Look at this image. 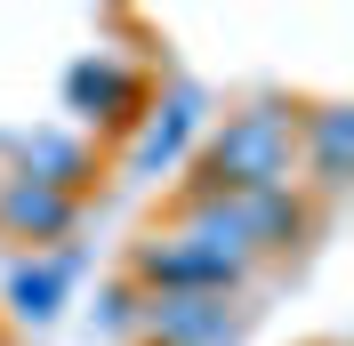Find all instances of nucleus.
Listing matches in <instances>:
<instances>
[{
  "mask_svg": "<svg viewBox=\"0 0 354 346\" xmlns=\"http://www.w3.org/2000/svg\"><path fill=\"white\" fill-rule=\"evenodd\" d=\"M121 274L145 290V298H242V282L258 274L250 250L234 242L218 201L201 194H177L169 210L129 242V266Z\"/></svg>",
  "mask_w": 354,
  "mask_h": 346,
  "instance_id": "obj_1",
  "label": "nucleus"
},
{
  "mask_svg": "<svg viewBox=\"0 0 354 346\" xmlns=\"http://www.w3.org/2000/svg\"><path fill=\"white\" fill-rule=\"evenodd\" d=\"M0 177H8V170H0Z\"/></svg>",
  "mask_w": 354,
  "mask_h": 346,
  "instance_id": "obj_13",
  "label": "nucleus"
},
{
  "mask_svg": "<svg viewBox=\"0 0 354 346\" xmlns=\"http://www.w3.org/2000/svg\"><path fill=\"white\" fill-rule=\"evenodd\" d=\"M65 290H73V258H65V250H41V258H17V266H8L0 306H8L17 330H48L57 314H65Z\"/></svg>",
  "mask_w": 354,
  "mask_h": 346,
  "instance_id": "obj_10",
  "label": "nucleus"
},
{
  "mask_svg": "<svg viewBox=\"0 0 354 346\" xmlns=\"http://www.w3.org/2000/svg\"><path fill=\"white\" fill-rule=\"evenodd\" d=\"M137 314H145V290H137L129 274H113L105 298H97V330H105V338H137Z\"/></svg>",
  "mask_w": 354,
  "mask_h": 346,
  "instance_id": "obj_11",
  "label": "nucleus"
},
{
  "mask_svg": "<svg viewBox=\"0 0 354 346\" xmlns=\"http://www.w3.org/2000/svg\"><path fill=\"white\" fill-rule=\"evenodd\" d=\"M81 234V201L57 194V185H41V177H0V242H24L32 258L41 250H57V242Z\"/></svg>",
  "mask_w": 354,
  "mask_h": 346,
  "instance_id": "obj_8",
  "label": "nucleus"
},
{
  "mask_svg": "<svg viewBox=\"0 0 354 346\" xmlns=\"http://www.w3.org/2000/svg\"><path fill=\"white\" fill-rule=\"evenodd\" d=\"M201 121H209V97L194 81H153V105L137 113V129L121 137V177H169L185 170Z\"/></svg>",
  "mask_w": 354,
  "mask_h": 346,
  "instance_id": "obj_4",
  "label": "nucleus"
},
{
  "mask_svg": "<svg viewBox=\"0 0 354 346\" xmlns=\"http://www.w3.org/2000/svg\"><path fill=\"white\" fill-rule=\"evenodd\" d=\"M242 298H145L137 314V346H242Z\"/></svg>",
  "mask_w": 354,
  "mask_h": 346,
  "instance_id": "obj_7",
  "label": "nucleus"
},
{
  "mask_svg": "<svg viewBox=\"0 0 354 346\" xmlns=\"http://www.w3.org/2000/svg\"><path fill=\"white\" fill-rule=\"evenodd\" d=\"M346 170H354V105L346 97L298 105V194H314L330 210L346 194Z\"/></svg>",
  "mask_w": 354,
  "mask_h": 346,
  "instance_id": "obj_6",
  "label": "nucleus"
},
{
  "mask_svg": "<svg viewBox=\"0 0 354 346\" xmlns=\"http://www.w3.org/2000/svg\"><path fill=\"white\" fill-rule=\"evenodd\" d=\"M153 105V73L145 65H129V57H113V48H97V57H73L65 65V129H81V137H121L137 129V113Z\"/></svg>",
  "mask_w": 354,
  "mask_h": 346,
  "instance_id": "obj_3",
  "label": "nucleus"
},
{
  "mask_svg": "<svg viewBox=\"0 0 354 346\" xmlns=\"http://www.w3.org/2000/svg\"><path fill=\"white\" fill-rule=\"evenodd\" d=\"M314 346H338V338H314Z\"/></svg>",
  "mask_w": 354,
  "mask_h": 346,
  "instance_id": "obj_12",
  "label": "nucleus"
},
{
  "mask_svg": "<svg viewBox=\"0 0 354 346\" xmlns=\"http://www.w3.org/2000/svg\"><path fill=\"white\" fill-rule=\"evenodd\" d=\"M225 226H234V242L250 250V266L258 258H290V250H306L314 234H322V201L298 194V185H274V194H242V201H218Z\"/></svg>",
  "mask_w": 354,
  "mask_h": 346,
  "instance_id": "obj_5",
  "label": "nucleus"
},
{
  "mask_svg": "<svg viewBox=\"0 0 354 346\" xmlns=\"http://www.w3.org/2000/svg\"><path fill=\"white\" fill-rule=\"evenodd\" d=\"M17 177H41L57 194L88 201V185H97V145H88L81 129H32V137H17Z\"/></svg>",
  "mask_w": 354,
  "mask_h": 346,
  "instance_id": "obj_9",
  "label": "nucleus"
},
{
  "mask_svg": "<svg viewBox=\"0 0 354 346\" xmlns=\"http://www.w3.org/2000/svg\"><path fill=\"white\" fill-rule=\"evenodd\" d=\"M274 185H298V105L290 97H242V105L201 121L177 194L242 201V194H274Z\"/></svg>",
  "mask_w": 354,
  "mask_h": 346,
  "instance_id": "obj_2",
  "label": "nucleus"
}]
</instances>
